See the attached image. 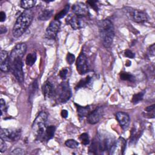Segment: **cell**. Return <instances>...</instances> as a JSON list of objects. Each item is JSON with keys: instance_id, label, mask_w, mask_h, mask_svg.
I'll use <instances>...</instances> for the list:
<instances>
[{"instance_id": "cell-1", "label": "cell", "mask_w": 155, "mask_h": 155, "mask_svg": "<svg viewBox=\"0 0 155 155\" xmlns=\"http://www.w3.org/2000/svg\"><path fill=\"white\" fill-rule=\"evenodd\" d=\"M33 18V12L30 10H25L17 18L13 28V36H21L30 25Z\"/></svg>"}, {"instance_id": "cell-2", "label": "cell", "mask_w": 155, "mask_h": 155, "mask_svg": "<svg viewBox=\"0 0 155 155\" xmlns=\"http://www.w3.org/2000/svg\"><path fill=\"white\" fill-rule=\"evenodd\" d=\"M99 29L104 46L105 48L110 47L114 36V29L112 22L108 19H104L99 23Z\"/></svg>"}, {"instance_id": "cell-3", "label": "cell", "mask_w": 155, "mask_h": 155, "mask_svg": "<svg viewBox=\"0 0 155 155\" xmlns=\"http://www.w3.org/2000/svg\"><path fill=\"white\" fill-rule=\"evenodd\" d=\"M47 115L44 111L40 112L35 119L32 125V131L37 139L42 137L44 136L47 128Z\"/></svg>"}, {"instance_id": "cell-4", "label": "cell", "mask_w": 155, "mask_h": 155, "mask_svg": "<svg viewBox=\"0 0 155 155\" xmlns=\"http://www.w3.org/2000/svg\"><path fill=\"white\" fill-rule=\"evenodd\" d=\"M57 97L58 101L61 103L67 102L71 96V89L68 83L65 82H61L58 87Z\"/></svg>"}, {"instance_id": "cell-5", "label": "cell", "mask_w": 155, "mask_h": 155, "mask_svg": "<svg viewBox=\"0 0 155 155\" xmlns=\"http://www.w3.org/2000/svg\"><path fill=\"white\" fill-rule=\"evenodd\" d=\"M11 69L13 75L19 82H24V73L22 70V59L20 58H17L11 62Z\"/></svg>"}, {"instance_id": "cell-6", "label": "cell", "mask_w": 155, "mask_h": 155, "mask_svg": "<svg viewBox=\"0 0 155 155\" xmlns=\"http://www.w3.org/2000/svg\"><path fill=\"white\" fill-rule=\"evenodd\" d=\"M21 130L19 129L1 128V138L4 141H16L20 138Z\"/></svg>"}, {"instance_id": "cell-7", "label": "cell", "mask_w": 155, "mask_h": 155, "mask_svg": "<svg viewBox=\"0 0 155 155\" xmlns=\"http://www.w3.org/2000/svg\"><path fill=\"white\" fill-rule=\"evenodd\" d=\"M66 22L74 30L82 28L85 25V22L83 17L76 15H68L66 18Z\"/></svg>"}, {"instance_id": "cell-8", "label": "cell", "mask_w": 155, "mask_h": 155, "mask_svg": "<svg viewBox=\"0 0 155 155\" xmlns=\"http://www.w3.org/2000/svg\"><path fill=\"white\" fill-rule=\"evenodd\" d=\"M61 22L59 21L54 19L51 21L49 25L45 31V37L49 39H54L56 38L57 34L60 29Z\"/></svg>"}, {"instance_id": "cell-9", "label": "cell", "mask_w": 155, "mask_h": 155, "mask_svg": "<svg viewBox=\"0 0 155 155\" xmlns=\"http://www.w3.org/2000/svg\"><path fill=\"white\" fill-rule=\"evenodd\" d=\"M126 140L123 137H119V139L116 140L110 150V154H123L124 153L126 148Z\"/></svg>"}, {"instance_id": "cell-10", "label": "cell", "mask_w": 155, "mask_h": 155, "mask_svg": "<svg viewBox=\"0 0 155 155\" xmlns=\"http://www.w3.org/2000/svg\"><path fill=\"white\" fill-rule=\"evenodd\" d=\"M76 69L80 74H84L88 70L87 59L84 53H81L76 60Z\"/></svg>"}, {"instance_id": "cell-11", "label": "cell", "mask_w": 155, "mask_h": 155, "mask_svg": "<svg viewBox=\"0 0 155 155\" xmlns=\"http://www.w3.org/2000/svg\"><path fill=\"white\" fill-rule=\"evenodd\" d=\"M26 50H27V47L25 44L19 43L16 44L10 52V56H9L10 62L17 58H22L24 55V54L25 53Z\"/></svg>"}, {"instance_id": "cell-12", "label": "cell", "mask_w": 155, "mask_h": 155, "mask_svg": "<svg viewBox=\"0 0 155 155\" xmlns=\"http://www.w3.org/2000/svg\"><path fill=\"white\" fill-rule=\"evenodd\" d=\"M72 11L74 15L82 17L87 16L89 13L87 5L81 2L74 3L72 6Z\"/></svg>"}, {"instance_id": "cell-13", "label": "cell", "mask_w": 155, "mask_h": 155, "mask_svg": "<svg viewBox=\"0 0 155 155\" xmlns=\"http://www.w3.org/2000/svg\"><path fill=\"white\" fill-rule=\"evenodd\" d=\"M0 68L3 71H8L11 68V62L7 51H1L0 55Z\"/></svg>"}, {"instance_id": "cell-14", "label": "cell", "mask_w": 155, "mask_h": 155, "mask_svg": "<svg viewBox=\"0 0 155 155\" xmlns=\"http://www.w3.org/2000/svg\"><path fill=\"white\" fill-rule=\"evenodd\" d=\"M102 108L98 107L93 111L90 112L87 116V121L91 124H95L97 123L102 115Z\"/></svg>"}, {"instance_id": "cell-15", "label": "cell", "mask_w": 155, "mask_h": 155, "mask_svg": "<svg viewBox=\"0 0 155 155\" xmlns=\"http://www.w3.org/2000/svg\"><path fill=\"white\" fill-rule=\"evenodd\" d=\"M116 118L123 129H126L130 123L129 116L124 112L119 111L116 113Z\"/></svg>"}, {"instance_id": "cell-16", "label": "cell", "mask_w": 155, "mask_h": 155, "mask_svg": "<svg viewBox=\"0 0 155 155\" xmlns=\"http://www.w3.org/2000/svg\"><path fill=\"white\" fill-rule=\"evenodd\" d=\"M131 16L133 21L136 22H143L148 19V16L145 12L138 10H134L131 13Z\"/></svg>"}, {"instance_id": "cell-17", "label": "cell", "mask_w": 155, "mask_h": 155, "mask_svg": "<svg viewBox=\"0 0 155 155\" xmlns=\"http://www.w3.org/2000/svg\"><path fill=\"white\" fill-rule=\"evenodd\" d=\"M43 94L45 99L50 98L53 94V86L52 84L49 81H46L42 87Z\"/></svg>"}, {"instance_id": "cell-18", "label": "cell", "mask_w": 155, "mask_h": 155, "mask_svg": "<svg viewBox=\"0 0 155 155\" xmlns=\"http://www.w3.org/2000/svg\"><path fill=\"white\" fill-rule=\"evenodd\" d=\"M53 12L52 9H44L39 13L38 18L40 21H47L52 16Z\"/></svg>"}, {"instance_id": "cell-19", "label": "cell", "mask_w": 155, "mask_h": 155, "mask_svg": "<svg viewBox=\"0 0 155 155\" xmlns=\"http://www.w3.org/2000/svg\"><path fill=\"white\" fill-rule=\"evenodd\" d=\"M77 111L79 116L80 117H85L87 116L89 113H90V107H82L79 105H76Z\"/></svg>"}, {"instance_id": "cell-20", "label": "cell", "mask_w": 155, "mask_h": 155, "mask_svg": "<svg viewBox=\"0 0 155 155\" xmlns=\"http://www.w3.org/2000/svg\"><path fill=\"white\" fill-rule=\"evenodd\" d=\"M56 128L54 125H50L47 127L45 131V137L47 138V140L51 139L54 134Z\"/></svg>"}, {"instance_id": "cell-21", "label": "cell", "mask_w": 155, "mask_h": 155, "mask_svg": "<svg viewBox=\"0 0 155 155\" xmlns=\"http://www.w3.org/2000/svg\"><path fill=\"white\" fill-rule=\"evenodd\" d=\"M36 1H32V0H29V1H21L20 2V5L22 8L24 9L28 10L32 7H33L35 5Z\"/></svg>"}, {"instance_id": "cell-22", "label": "cell", "mask_w": 155, "mask_h": 155, "mask_svg": "<svg viewBox=\"0 0 155 155\" xmlns=\"http://www.w3.org/2000/svg\"><path fill=\"white\" fill-rule=\"evenodd\" d=\"M36 60V53L35 52L30 53L26 57L25 63L27 65L32 66L35 64Z\"/></svg>"}, {"instance_id": "cell-23", "label": "cell", "mask_w": 155, "mask_h": 155, "mask_svg": "<svg viewBox=\"0 0 155 155\" xmlns=\"http://www.w3.org/2000/svg\"><path fill=\"white\" fill-rule=\"evenodd\" d=\"M68 10H69V5L67 4L65 6V7L59 13H58L56 15V16H54V19L59 21V19L64 17L65 16V15L67 13V12H68Z\"/></svg>"}, {"instance_id": "cell-24", "label": "cell", "mask_w": 155, "mask_h": 155, "mask_svg": "<svg viewBox=\"0 0 155 155\" xmlns=\"http://www.w3.org/2000/svg\"><path fill=\"white\" fill-rule=\"evenodd\" d=\"M91 81V78L90 76H87L86 77L85 79H83L82 80H81L79 83L77 84V85L75 87L76 90H78L79 88H81L82 87H85Z\"/></svg>"}, {"instance_id": "cell-25", "label": "cell", "mask_w": 155, "mask_h": 155, "mask_svg": "<svg viewBox=\"0 0 155 155\" xmlns=\"http://www.w3.org/2000/svg\"><path fill=\"white\" fill-rule=\"evenodd\" d=\"M120 78L122 80L124 81H134V77L127 72H121L120 74Z\"/></svg>"}, {"instance_id": "cell-26", "label": "cell", "mask_w": 155, "mask_h": 155, "mask_svg": "<svg viewBox=\"0 0 155 155\" xmlns=\"http://www.w3.org/2000/svg\"><path fill=\"white\" fill-rule=\"evenodd\" d=\"M143 95H144V92H140V93H139L135 94L133 95V96L131 102H132L134 104H136L139 103L140 101L142 100L143 97Z\"/></svg>"}, {"instance_id": "cell-27", "label": "cell", "mask_w": 155, "mask_h": 155, "mask_svg": "<svg viewBox=\"0 0 155 155\" xmlns=\"http://www.w3.org/2000/svg\"><path fill=\"white\" fill-rule=\"evenodd\" d=\"M65 144L67 147L73 149L76 148L79 145V143L74 139H68L65 141Z\"/></svg>"}, {"instance_id": "cell-28", "label": "cell", "mask_w": 155, "mask_h": 155, "mask_svg": "<svg viewBox=\"0 0 155 155\" xmlns=\"http://www.w3.org/2000/svg\"><path fill=\"white\" fill-rule=\"evenodd\" d=\"M79 139L81 140V142L84 145H87L90 142V139L88 137V135L87 133H84L80 135Z\"/></svg>"}, {"instance_id": "cell-29", "label": "cell", "mask_w": 155, "mask_h": 155, "mask_svg": "<svg viewBox=\"0 0 155 155\" xmlns=\"http://www.w3.org/2000/svg\"><path fill=\"white\" fill-rule=\"evenodd\" d=\"M67 61L69 64H71L74 62V60H75V56L74 54L70 53H68V54H67V58H66Z\"/></svg>"}, {"instance_id": "cell-30", "label": "cell", "mask_w": 155, "mask_h": 155, "mask_svg": "<svg viewBox=\"0 0 155 155\" xmlns=\"http://www.w3.org/2000/svg\"><path fill=\"white\" fill-rule=\"evenodd\" d=\"M68 73V70L67 68H63L59 71V76L62 79H65L67 77V74Z\"/></svg>"}, {"instance_id": "cell-31", "label": "cell", "mask_w": 155, "mask_h": 155, "mask_svg": "<svg viewBox=\"0 0 155 155\" xmlns=\"http://www.w3.org/2000/svg\"><path fill=\"white\" fill-rule=\"evenodd\" d=\"M0 108H1V116L3 115V113L5 111V101L2 99H1L0 100Z\"/></svg>"}, {"instance_id": "cell-32", "label": "cell", "mask_w": 155, "mask_h": 155, "mask_svg": "<svg viewBox=\"0 0 155 155\" xmlns=\"http://www.w3.org/2000/svg\"><path fill=\"white\" fill-rule=\"evenodd\" d=\"M124 55L127 57V58H134V53L130 50H126L125 51H124Z\"/></svg>"}, {"instance_id": "cell-33", "label": "cell", "mask_w": 155, "mask_h": 155, "mask_svg": "<svg viewBox=\"0 0 155 155\" xmlns=\"http://www.w3.org/2000/svg\"><path fill=\"white\" fill-rule=\"evenodd\" d=\"M7 147H6V144L4 142V140L1 138L0 139V151L1 152H4L6 150Z\"/></svg>"}, {"instance_id": "cell-34", "label": "cell", "mask_w": 155, "mask_h": 155, "mask_svg": "<svg viewBox=\"0 0 155 155\" xmlns=\"http://www.w3.org/2000/svg\"><path fill=\"white\" fill-rule=\"evenodd\" d=\"M25 153L24 151L21 149V148H16V149H15L14 150H13V151L11 152V154H18V155H19V154H24Z\"/></svg>"}, {"instance_id": "cell-35", "label": "cell", "mask_w": 155, "mask_h": 155, "mask_svg": "<svg viewBox=\"0 0 155 155\" xmlns=\"http://www.w3.org/2000/svg\"><path fill=\"white\" fill-rule=\"evenodd\" d=\"M87 3L88 4L95 10H97V6L96 5L97 1H87Z\"/></svg>"}, {"instance_id": "cell-36", "label": "cell", "mask_w": 155, "mask_h": 155, "mask_svg": "<svg viewBox=\"0 0 155 155\" xmlns=\"http://www.w3.org/2000/svg\"><path fill=\"white\" fill-rule=\"evenodd\" d=\"M5 18H6L5 13L4 12H0V21L4 22L5 20Z\"/></svg>"}, {"instance_id": "cell-37", "label": "cell", "mask_w": 155, "mask_h": 155, "mask_svg": "<svg viewBox=\"0 0 155 155\" xmlns=\"http://www.w3.org/2000/svg\"><path fill=\"white\" fill-rule=\"evenodd\" d=\"M154 110V104H153L151 106H148L145 108V110L148 113L151 112V111H153Z\"/></svg>"}, {"instance_id": "cell-38", "label": "cell", "mask_w": 155, "mask_h": 155, "mask_svg": "<svg viewBox=\"0 0 155 155\" xmlns=\"http://www.w3.org/2000/svg\"><path fill=\"white\" fill-rule=\"evenodd\" d=\"M61 116L64 118H66L68 116V111L66 110H62L61 111Z\"/></svg>"}]
</instances>
